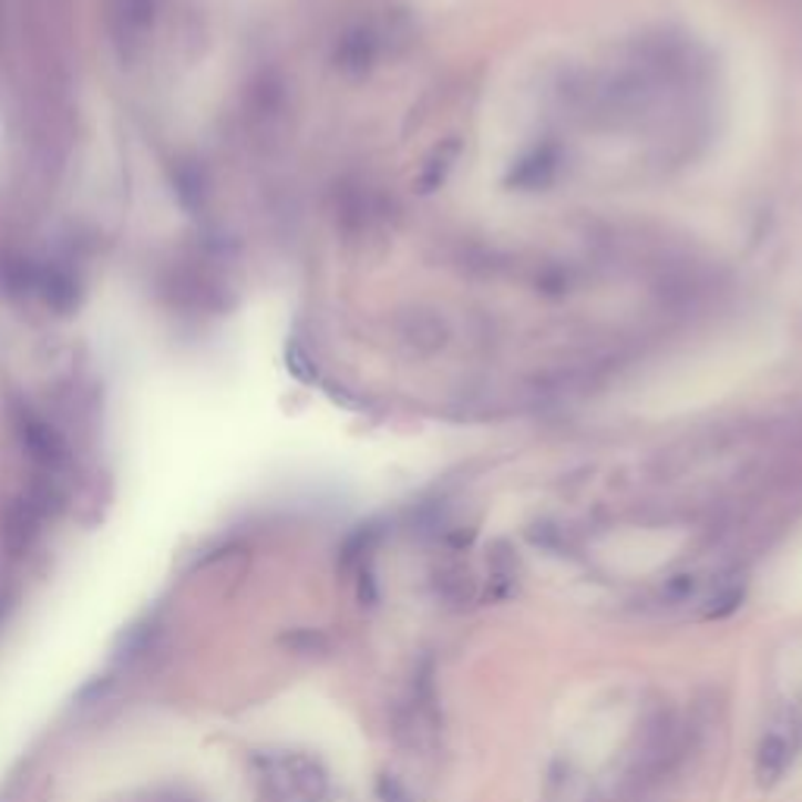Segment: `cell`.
Listing matches in <instances>:
<instances>
[{
	"instance_id": "cell-4",
	"label": "cell",
	"mask_w": 802,
	"mask_h": 802,
	"mask_svg": "<svg viewBox=\"0 0 802 802\" xmlns=\"http://www.w3.org/2000/svg\"><path fill=\"white\" fill-rule=\"evenodd\" d=\"M439 596L445 602H452V605H467V602H474L476 589L471 584V577H467V570H442L439 574Z\"/></svg>"
},
{
	"instance_id": "cell-2",
	"label": "cell",
	"mask_w": 802,
	"mask_h": 802,
	"mask_svg": "<svg viewBox=\"0 0 802 802\" xmlns=\"http://www.w3.org/2000/svg\"><path fill=\"white\" fill-rule=\"evenodd\" d=\"M286 781L308 800H320L327 793V771L310 755H289L286 762Z\"/></svg>"
},
{
	"instance_id": "cell-3",
	"label": "cell",
	"mask_w": 802,
	"mask_h": 802,
	"mask_svg": "<svg viewBox=\"0 0 802 802\" xmlns=\"http://www.w3.org/2000/svg\"><path fill=\"white\" fill-rule=\"evenodd\" d=\"M790 765V743H786L781 733H765L762 743H759V755H755V774H759V784L771 786L781 781V774Z\"/></svg>"
},
{
	"instance_id": "cell-11",
	"label": "cell",
	"mask_w": 802,
	"mask_h": 802,
	"mask_svg": "<svg viewBox=\"0 0 802 802\" xmlns=\"http://www.w3.org/2000/svg\"><path fill=\"white\" fill-rule=\"evenodd\" d=\"M10 611H13V596H10V593H0V624L7 620Z\"/></svg>"
},
{
	"instance_id": "cell-5",
	"label": "cell",
	"mask_w": 802,
	"mask_h": 802,
	"mask_svg": "<svg viewBox=\"0 0 802 802\" xmlns=\"http://www.w3.org/2000/svg\"><path fill=\"white\" fill-rule=\"evenodd\" d=\"M404 339L418 351H433V348L442 346V323L436 317H423V313H414L411 317V329L404 332Z\"/></svg>"
},
{
	"instance_id": "cell-6",
	"label": "cell",
	"mask_w": 802,
	"mask_h": 802,
	"mask_svg": "<svg viewBox=\"0 0 802 802\" xmlns=\"http://www.w3.org/2000/svg\"><path fill=\"white\" fill-rule=\"evenodd\" d=\"M279 642L292 652H301V656H320L329 649V637L323 630H313V627H298V630H289L282 634Z\"/></svg>"
},
{
	"instance_id": "cell-10",
	"label": "cell",
	"mask_w": 802,
	"mask_h": 802,
	"mask_svg": "<svg viewBox=\"0 0 802 802\" xmlns=\"http://www.w3.org/2000/svg\"><path fill=\"white\" fill-rule=\"evenodd\" d=\"M107 687H110V677H94L92 683H85V687H82V693H79V702H82V706H89V702H94L97 696H104V690H107Z\"/></svg>"
},
{
	"instance_id": "cell-7",
	"label": "cell",
	"mask_w": 802,
	"mask_h": 802,
	"mask_svg": "<svg viewBox=\"0 0 802 802\" xmlns=\"http://www.w3.org/2000/svg\"><path fill=\"white\" fill-rule=\"evenodd\" d=\"M377 796H380V802H418L414 800V793L401 784L395 774H380V781H377Z\"/></svg>"
},
{
	"instance_id": "cell-9",
	"label": "cell",
	"mask_w": 802,
	"mask_h": 802,
	"mask_svg": "<svg viewBox=\"0 0 802 802\" xmlns=\"http://www.w3.org/2000/svg\"><path fill=\"white\" fill-rule=\"evenodd\" d=\"M358 599L364 602V605H373V602L380 599L377 584H373V570H370V567H361V574H358Z\"/></svg>"
},
{
	"instance_id": "cell-8",
	"label": "cell",
	"mask_w": 802,
	"mask_h": 802,
	"mask_svg": "<svg viewBox=\"0 0 802 802\" xmlns=\"http://www.w3.org/2000/svg\"><path fill=\"white\" fill-rule=\"evenodd\" d=\"M740 599H743L740 589H730L724 596H718V602L709 608V618H728L733 608H740Z\"/></svg>"
},
{
	"instance_id": "cell-1",
	"label": "cell",
	"mask_w": 802,
	"mask_h": 802,
	"mask_svg": "<svg viewBox=\"0 0 802 802\" xmlns=\"http://www.w3.org/2000/svg\"><path fill=\"white\" fill-rule=\"evenodd\" d=\"M38 524H41V508L32 498H19L17 505H10L7 521H3V546L10 555H22L32 546L38 536Z\"/></svg>"
}]
</instances>
